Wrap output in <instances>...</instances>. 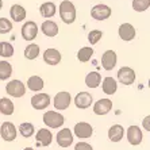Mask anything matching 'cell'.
Here are the masks:
<instances>
[{
  "instance_id": "7c38bea8",
  "label": "cell",
  "mask_w": 150,
  "mask_h": 150,
  "mask_svg": "<svg viewBox=\"0 0 150 150\" xmlns=\"http://www.w3.org/2000/svg\"><path fill=\"white\" fill-rule=\"evenodd\" d=\"M116 61H118L116 53L114 50H105L104 54L101 56V67L105 70H112L116 65Z\"/></svg>"
},
{
  "instance_id": "8992f818",
  "label": "cell",
  "mask_w": 150,
  "mask_h": 150,
  "mask_svg": "<svg viewBox=\"0 0 150 150\" xmlns=\"http://www.w3.org/2000/svg\"><path fill=\"white\" fill-rule=\"evenodd\" d=\"M111 8L105 4H96L91 11V16L93 18L95 21H105L111 16Z\"/></svg>"
},
{
  "instance_id": "ffe728a7",
  "label": "cell",
  "mask_w": 150,
  "mask_h": 150,
  "mask_svg": "<svg viewBox=\"0 0 150 150\" xmlns=\"http://www.w3.org/2000/svg\"><path fill=\"white\" fill-rule=\"evenodd\" d=\"M26 10L22 7L21 4H14L10 10V15H11V19L14 22H23L26 19Z\"/></svg>"
},
{
  "instance_id": "277c9868",
  "label": "cell",
  "mask_w": 150,
  "mask_h": 150,
  "mask_svg": "<svg viewBox=\"0 0 150 150\" xmlns=\"http://www.w3.org/2000/svg\"><path fill=\"white\" fill-rule=\"evenodd\" d=\"M0 135L6 142H12L16 139L18 135V129L15 127L14 123L11 122H4L0 127Z\"/></svg>"
},
{
  "instance_id": "f1b7e54d",
  "label": "cell",
  "mask_w": 150,
  "mask_h": 150,
  "mask_svg": "<svg viewBox=\"0 0 150 150\" xmlns=\"http://www.w3.org/2000/svg\"><path fill=\"white\" fill-rule=\"evenodd\" d=\"M18 130H19L21 135L25 137V138H30V137H33L35 133V129H34V126H33V123H28V122L22 123V125L18 127Z\"/></svg>"
},
{
  "instance_id": "7a4b0ae2",
  "label": "cell",
  "mask_w": 150,
  "mask_h": 150,
  "mask_svg": "<svg viewBox=\"0 0 150 150\" xmlns=\"http://www.w3.org/2000/svg\"><path fill=\"white\" fill-rule=\"evenodd\" d=\"M64 122H65L64 115L57 111H47L43 114V123L50 129H58L64 125Z\"/></svg>"
},
{
  "instance_id": "83f0119b",
  "label": "cell",
  "mask_w": 150,
  "mask_h": 150,
  "mask_svg": "<svg viewBox=\"0 0 150 150\" xmlns=\"http://www.w3.org/2000/svg\"><path fill=\"white\" fill-rule=\"evenodd\" d=\"M12 74V67L7 61H0V80H7Z\"/></svg>"
},
{
  "instance_id": "9a60e30c",
  "label": "cell",
  "mask_w": 150,
  "mask_h": 150,
  "mask_svg": "<svg viewBox=\"0 0 150 150\" xmlns=\"http://www.w3.org/2000/svg\"><path fill=\"white\" fill-rule=\"evenodd\" d=\"M112 110V100L110 99H100L93 104V112L96 115H107Z\"/></svg>"
},
{
  "instance_id": "d6a6232c",
  "label": "cell",
  "mask_w": 150,
  "mask_h": 150,
  "mask_svg": "<svg viewBox=\"0 0 150 150\" xmlns=\"http://www.w3.org/2000/svg\"><path fill=\"white\" fill-rule=\"evenodd\" d=\"M12 30V22L7 18H0V34H7Z\"/></svg>"
},
{
  "instance_id": "836d02e7",
  "label": "cell",
  "mask_w": 150,
  "mask_h": 150,
  "mask_svg": "<svg viewBox=\"0 0 150 150\" xmlns=\"http://www.w3.org/2000/svg\"><path fill=\"white\" fill-rule=\"evenodd\" d=\"M101 37H103V31H100V30H92L88 34V41H89L91 45H96L101 39Z\"/></svg>"
},
{
  "instance_id": "cb8c5ba5",
  "label": "cell",
  "mask_w": 150,
  "mask_h": 150,
  "mask_svg": "<svg viewBox=\"0 0 150 150\" xmlns=\"http://www.w3.org/2000/svg\"><path fill=\"white\" fill-rule=\"evenodd\" d=\"M27 87L33 92H39V91H42V88L45 87V83L42 80V77L31 76V77H28V80H27Z\"/></svg>"
},
{
  "instance_id": "4fadbf2b",
  "label": "cell",
  "mask_w": 150,
  "mask_h": 150,
  "mask_svg": "<svg viewBox=\"0 0 150 150\" xmlns=\"http://www.w3.org/2000/svg\"><path fill=\"white\" fill-rule=\"evenodd\" d=\"M118 33L122 41L130 42L135 38V28H134L133 25H130V23H122V25L119 26Z\"/></svg>"
},
{
  "instance_id": "3957f363",
  "label": "cell",
  "mask_w": 150,
  "mask_h": 150,
  "mask_svg": "<svg viewBox=\"0 0 150 150\" xmlns=\"http://www.w3.org/2000/svg\"><path fill=\"white\" fill-rule=\"evenodd\" d=\"M6 92L12 98H22L26 93V85L21 80H11L6 87Z\"/></svg>"
},
{
  "instance_id": "2e32d148",
  "label": "cell",
  "mask_w": 150,
  "mask_h": 150,
  "mask_svg": "<svg viewBox=\"0 0 150 150\" xmlns=\"http://www.w3.org/2000/svg\"><path fill=\"white\" fill-rule=\"evenodd\" d=\"M57 143L61 147H69L73 143V134L69 129H62L59 130L57 134Z\"/></svg>"
},
{
  "instance_id": "e575fe53",
  "label": "cell",
  "mask_w": 150,
  "mask_h": 150,
  "mask_svg": "<svg viewBox=\"0 0 150 150\" xmlns=\"http://www.w3.org/2000/svg\"><path fill=\"white\" fill-rule=\"evenodd\" d=\"M74 150H93V147L87 142H79V143H76Z\"/></svg>"
},
{
  "instance_id": "9c48e42d",
  "label": "cell",
  "mask_w": 150,
  "mask_h": 150,
  "mask_svg": "<svg viewBox=\"0 0 150 150\" xmlns=\"http://www.w3.org/2000/svg\"><path fill=\"white\" fill-rule=\"evenodd\" d=\"M72 101V96L69 92H58L54 96V108L57 110H67L70 105Z\"/></svg>"
},
{
  "instance_id": "30bf717a",
  "label": "cell",
  "mask_w": 150,
  "mask_h": 150,
  "mask_svg": "<svg viewBox=\"0 0 150 150\" xmlns=\"http://www.w3.org/2000/svg\"><path fill=\"white\" fill-rule=\"evenodd\" d=\"M92 103H93V98L88 92H79L76 95V98H74V104L80 110H85L88 107H91Z\"/></svg>"
},
{
  "instance_id": "ac0fdd59",
  "label": "cell",
  "mask_w": 150,
  "mask_h": 150,
  "mask_svg": "<svg viewBox=\"0 0 150 150\" xmlns=\"http://www.w3.org/2000/svg\"><path fill=\"white\" fill-rule=\"evenodd\" d=\"M53 134L50 130L47 129H41L37 133V145L38 146H49L52 143Z\"/></svg>"
},
{
  "instance_id": "ba28073f",
  "label": "cell",
  "mask_w": 150,
  "mask_h": 150,
  "mask_svg": "<svg viewBox=\"0 0 150 150\" xmlns=\"http://www.w3.org/2000/svg\"><path fill=\"white\" fill-rule=\"evenodd\" d=\"M37 34H38V26L35 22H26L22 26V37L25 41H34Z\"/></svg>"
},
{
  "instance_id": "1f68e13d",
  "label": "cell",
  "mask_w": 150,
  "mask_h": 150,
  "mask_svg": "<svg viewBox=\"0 0 150 150\" xmlns=\"http://www.w3.org/2000/svg\"><path fill=\"white\" fill-rule=\"evenodd\" d=\"M150 7V0H133V8L137 12L147 11Z\"/></svg>"
},
{
  "instance_id": "d4e9b609",
  "label": "cell",
  "mask_w": 150,
  "mask_h": 150,
  "mask_svg": "<svg viewBox=\"0 0 150 150\" xmlns=\"http://www.w3.org/2000/svg\"><path fill=\"white\" fill-rule=\"evenodd\" d=\"M14 110H15L14 103L8 98L0 99V112H1L3 115H7V116L12 115V114H14Z\"/></svg>"
},
{
  "instance_id": "484cf974",
  "label": "cell",
  "mask_w": 150,
  "mask_h": 150,
  "mask_svg": "<svg viewBox=\"0 0 150 150\" xmlns=\"http://www.w3.org/2000/svg\"><path fill=\"white\" fill-rule=\"evenodd\" d=\"M101 83V76L98 72H91L85 77V85L88 88H98Z\"/></svg>"
},
{
  "instance_id": "5b68a950",
  "label": "cell",
  "mask_w": 150,
  "mask_h": 150,
  "mask_svg": "<svg viewBox=\"0 0 150 150\" xmlns=\"http://www.w3.org/2000/svg\"><path fill=\"white\" fill-rule=\"evenodd\" d=\"M118 81L123 85H131L135 81V72L130 67H122L118 70Z\"/></svg>"
},
{
  "instance_id": "d6986e66",
  "label": "cell",
  "mask_w": 150,
  "mask_h": 150,
  "mask_svg": "<svg viewBox=\"0 0 150 150\" xmlns=\"http://www.w3.org/2000/svg\"><path fill=\"white\" fill-rule=\"evenodd\" d=\"M41 30L42 33L46 35V37H50V38H53V37H56L57 34H58V25H57L56 22L53 21H46L42 23L41 26Z\"/></svg>"
},
{
  "instance_id": "6da1fadb",
  "label": "cell",
  "mask_w": 150,
  "mask_h": 150,
  "mask_svg": "<svg viewBox=\"0 0 150 150\" xmlns=\"http://www.w3.org/2000/svg\"><path fill=\"white\" fill-rule=\"evenodd\" d=\"M58 11H59V16H61L64 23L72 25L76 21V7L69 0H62L58 7Z\"/></svg>"
},
{
  "instance_id": "8fae6325",
  "label": "cell",
  "mask_w": 150,
  "mask_h": 150,
  "mask_svg": "<svg viewBox=\"0 0 150 150\" xmlns=\"http://www.w3.org/2000/svg\"><path fill=\"white\" fill-rule=\"evenodd\" d=\"M50 104V96L47 93H37L31 98V105L35 110H45Z\"/></svg>"
},
{
  "instance_id": "d590c367",
  "label": "cell",
  "mask_w": 150,
  "mask_h": 150,
  "mask_svg": "<svg viewBox=\"0 0 150 150\" xmlns=\"http://www.w3.org/2000/svg\"><path fill=\"white\" fill-rule=\"evenodd\" d=\"M143 127L146 131H150V116H146L143 119Z\"/></svg>"
},
{
  "instance_id": "8d00e7d4",
  "label": "cell",
  "mask_w": 150,
  "mask_h": 150,
  "mask_svg": "<svg viewBox=\"0 0 150 150\" xmlns=\"http://www.w3.org/2000/svg\"><path fill=\"white\" fill-rule=\"evenodd\" d=\"M1 7H3V0H0V10H1Z\"/></svg>"
},
{
  "instance_id": "52a82bcc",
  "label": "cell",
  "mask_w": 150,
  "mask_h": 150,
  "mask_svg": "<svg viewBox=\"0 0 150 150\" xmlns=\"http://www.w3.org/2000/svg\"><path fill=\"white\" fill-rule=\"evenodd\" d=\"M74 135L79 137L80 139H87V138H91L92 134H93V129L92 126L87 122H79L74 126Z\"/></svg>"
},
{
  "instance_id": "7402d4cb",
  "label": "cell",
  "mask_w": 150,
  "mask_h": 150,
  "mask_svg": "<svg viewBox=\"0 0 150 150\" xmlns=\"http://www.w3.org/2000/svg\"><path fill=\"white\" fill-rule=\"evenodd\" d=\"M123 135H125V129L120 125H112L108 130V138L112 142H119L122 141Z\"/></svg>"
},
{
  "instance_id": "44dd1931",
  "label": "cell",
  "mask_w": 150,
  "mask_h": 150,
  "mask_svg": "<svg viewBox=\"0 0 150 150\" xmlns=\"http://www.w3.org/2000/svg\"><path fill=\"white\" fill-rule=\"evenodd\" d=\"M101 89L104 92L105 95H114L118 89V83H116L115 79H112V77H105L103 83H101Z\"/></svg>"
},
{
  "instance_id": "5bb4252c",
  "label": "cell",
  "mask_w": 150,
  "mask_h": 150,
  "mask_svg": "<svg viewBox=\"0 0 150 150\" xmlns=\"http://www.w3.org/2000/svg\"><path fill=\"white\" fill-rule=\"evenodd\" d=\"M142 130L138 126H130L127 129V139H129L130 145L133 146H138L142 142Z\"/></svg>"
},
{
  "instance_id": "4dcf8cb0",
  "label": "cell",
  "mask_w": 150,
  "mask_h": 150,
  "mask_svg": "<svg viewBox=\"0 0 150 150\" xmlns=\"http://www.w3.org/2000/svg\"><path fill=\"white\" fill-rule=\"evenodd\" d=\"M14 54V46L10 42H0V56L4 58H10Z\"/></svg>"
},
{
  "instance_id": "4316f807",
  "label": "cell",
  "mask_w": 150,
  "mask_h": 150,
  "mask_svg": "<svg viewBox=\"0 0 150 150\" xmlns=\"http://www.w3.org/2000/svg\"><path fill=\"white\" fill-rule=\"evenodd\" d=\"M93 49L89 47V46H85V47H81L79 52H77V59L80 62H88L89 59L93 56Z\"/></svg>"
},
{
  "instance_id": "e0dca14e",
  "label": "cell",
  "mask_w": 150,
  "mask_h": 150,
  "mask_svg": "<svg viewBox=\"0 0 150 150\" xmlns=\"http://www.w3.org/2000/svg\"><path fill=\"white\" fill-rule=\"evenodd\" d=\"M61 53L57 49H46L43 53V61H45L47 65H58L61 62Z\"/></svg>"
},
{
  "instance_id": "f546056e",
  "label": "cell",
  "mask_w": 150,
  "mask_h": 150,
  "mask_svg": "<svg viewBox=\"0 0 150 150\" xmlns=\"http://www.w3.org/2000/svg\"><path fill=\"white\" fill-rule=\"evenodd\" d=\"M39 56V46L37 43H30L27 45V47L25 49V57L27 59H35Z\"/></svg>"
},
{
  "instance_id": "603a6c76",
  "label": "cell",
  "mask_w": 150,
  "mask_h": 150,
  "mask_svg": "<svg viewBox=\"0 0 150 150\" xmlns=\"http://www.w3.org/2000/svg\"><path fill=\"white\" fill-rule=\"evenodd\" d=\"M56 11H57V7H56V4L53 3V1L43 3L41 7H39V12H41V15L43 18H46V19L54 16V15H56Z\"/></svg>"
},
{
  "instance_id": "74e56055",
  "label": "cell",
  "mask_w": 150,
  "mask_h": 150,
  "mask_svg": "<svg viewBox=\"0 0 150 150\" xmlns=\"http://www.w3.org/2000/svg\"><path fill=\"white\" fill-rule=\"evenodd\" d=\"M23 150H34L33 147H26V149H23Z\"/></svg>"
}]
</instances>
